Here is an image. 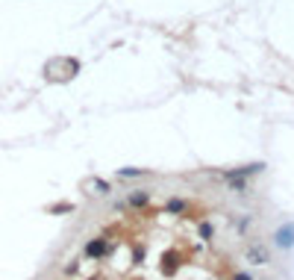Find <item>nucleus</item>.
<instances>
[{
    "mask_svg": "<svg viewBox=\"0 0 294 280\" xmlns=\"http://www.w3.org/2000/svg\"><path fill=\"white\" fill-rule=\"evenodd\" d=\"M244 260L253 263V266H268V263H271V254H268V248H265L262 242H250L247 251H244Z\"/></svg>",
    "mask_w": 294,
    "mask_h": 280,
    "instance_id": "1",
    "label": "nucleus"
},
{
    "mask_svg": "<svg viewBox=\"0 0 294 280\" xmlns=\"http://www.w3.org/2000/svg\"><path fill=\"white\" fill-rule=\"evenodd\" d=\"M130 204H133V207H141V204H147V195H144V192H138L135 198H130Z\"/></svg>",
    "mask_w": 294,
    "mask_h": 280,
    "instance_id": "2",
    "label": "nucleus"
},
{
    "mask_svg": "<svg viewBox=\"0 0 294 280\" xmlns=\"http://www.w3.org/2000/svg\"><path fill=\"white\" fill-rule=\"evenodd\" d=\"M233 280H253V278H247V275H241V272H236V275H233Z\"/></svg>",
    "mask_w": 294,
    "mask_h": 280,
    "instance_id": "3",
    "label": "nucleus"
}]
</instances>
